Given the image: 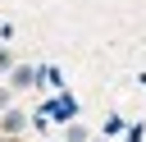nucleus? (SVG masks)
<instances>
[{"label":"nucleus","mask_w":146,"mask_h":142,"mask_svg":"<svg viewBox=\"0 0 146 142\" xmlns=\"http://www.w3.org/2000/svg\"><path fill=\"white\" fill-rule=\"evenodd\" d=\"M0 128H5L9 137H18V133L27 128V115H23V110H5V119H0Z\"/></svg>","instance_id":"f257e3e1"},{"label":"nucleus","mask_w":146,"mask_h":142,"mask_svg":"<svg viewBox=\"0 0 146 142\" xmlns=\"http://www.w3.org/2000/svg\"><path fill=\"white\" fill-rule=\"evenodd\" d=\"M32 82H36V69H27V64L9 69V87H32Z\"/></svg>","instance_id":"f03ea898"},{"label":"nucleus","mask_w":146,"mask_h":142,"mask_svg":"<svg viewBox=\"0 0 146 142\" xmlns=\"http://www.w3.org/2000/svg\"><path fill=\"white\" fill-rule=\"evenodd\" d=\"M46 110H50L55 119H68V115H73V101H68V96H59V101H50Z\"/></svg>","instance_id":"7ed1b4c3"},{"label":"nucleus","mask_w":146,"mask_h":142,"mask_svg":"<svg viewBox=\"0 0 146 142\" xmlns=\"http://www.w3.org/2000/svg\"><path fill=\"white\" fill-rule=\"evenodd\" d=\"M68 142H87V128H82V124H73V128H68Z\"/></svg>","instance_id":"20e7f679"},{"label":"nucleus","mask_w":146,"mask_h":142,"mask_svg":"<svg viewBox=\"0 0 146 142\" xmlns=\"http://www.w3.org/2000/svg\"><path fill=\"white\" fill-rule=\"evenodd\" d=\"M0 69H14V60H9V50L0 46Z\"/></svg>","instance_id":"39448f33"},{"label":"nucleus","mask_w":146,"mask_h":142,"mask_svg":"<svg viewBox=\"0 0 146 142\" xmlns=\"http://www.w3.org/2000/svg\"><path fill=\"white\" fill-rule=\"evenodd\" d=\"M5 101H9V92H5V87H0V105H5Z\"/></svg>","instance_id":"423d86ee"},{"label":"nucleus","mask_w":146,"mask_h":142,"mask_svg":"<svg viewBox=\"0 0 146 142\" xmlns=\"http://www.w3.org/2000/svg\"><path fill=\"white\" fill-rule=\"evenodd\" d=\"M5 142H18V137H9V133H5Z\"/></svg>","instance_id":"0eeeda50"},{"label":"nucleus","mask_w":146,"mask_h":142,"mask_svg":"<svg viewBox=\"0 0 146 142\" xmlns=\"http://www.w3.org/2000/svg\"><path fill=\"white\" fill-rule=\"evenodd\" d=\"M96 142H105V137H96Z\"/></svg>","instance_id":"6e6552de"}]
</instances>
